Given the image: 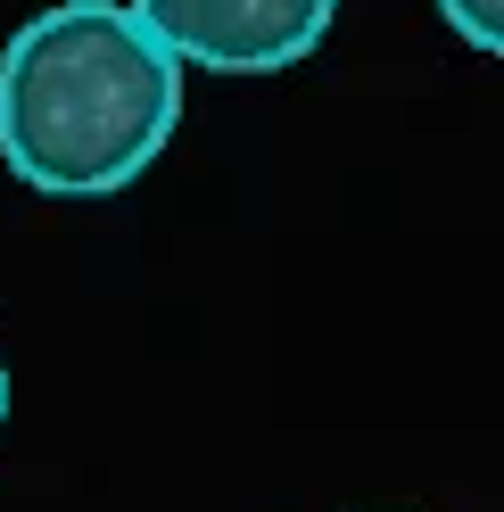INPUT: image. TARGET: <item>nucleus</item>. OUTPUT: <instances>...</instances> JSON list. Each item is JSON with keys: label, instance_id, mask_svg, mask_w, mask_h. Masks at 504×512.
<instances>
[{"label": "nucleus", "instance_id": "nucleus-1", "mask_svg": "<svg viewBox=\"0 0 504 512\" xmlns=\"http://www.w3.org/2000/svg\"><path fill=\"white\" fill-rule=\"evenodd\" d=\"M182 58L124 0H58L0 50V166L42 199H108L166 157Z\"/></svg>", "mask_w": 504, "mask_h": 512}, {"label": "nucleus", "instance_id": "nucleus-2", "mask_svg": "<svg viewBox=\"0 0 504 512\" xmlns=\"http://www.w3.org/2000/svg\"><path fill=\"white\" fill-rule=\"evenodd\" d=\"M182 67L215 75H281L314 58V42L331 34L339 0H124Z\"/></svg>", "mask_w": 504, "mask_h": 512}, {"label": "nucleus", "instance_id": "nucleus-3", "mask_svg": "<svg viewBox=\"0 0 504 512\" xmlns=\"http://www.w3.org/2000/svg\"><path fill=\"white\" fill-rule=\"evenodd\" d=\"M438 17H447V34L471 42L480 58H504V0H438Z\"/></svg>", "mask_w": 504, "mask_h": 512}, {"label": "nucleus", "instance_id": "nucleus-4", "mask_svg": "<svg viewBox=\"0 0 504 512\" xmlns=\"http://www.w3.org/2000/svg\"><path fill=\"white\" fill-rule=\"evenodd\" d=\"M0 422H9V364H0Z\"/></svg>", "mask_w": 504, "mask_h": 512}]
</instances>
